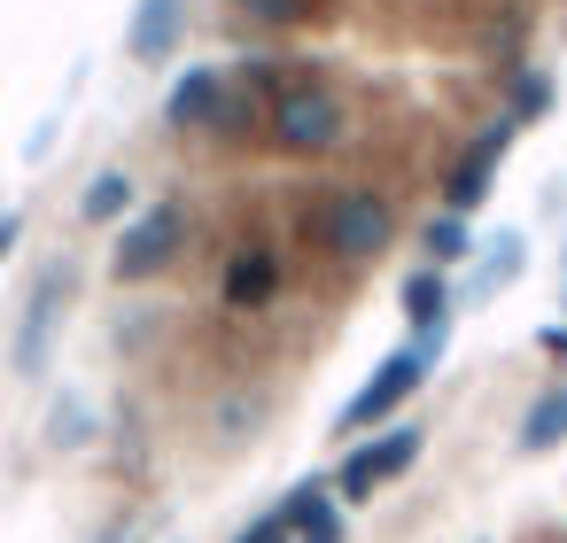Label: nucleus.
Masks as SVG:
<instances>
[{
	"instance_id": "obj_1",
	"label": "nucleus",
	"mask_w": 567,
	"mask_h": 543,
	"mask_svg": "<svg viewBox=\"0 0 567 543\" xmlns=\"http://www.w3.org/2000/svg\"><path fill=\"white\" fill-rule=\"evenodd\" d=\"M443 334H451V326H443ZM443 334H412V349L381 357V373H373V380H365V388H358V396L342 404L334 435H365V427H381V419H389V411H396V404H404V396H412V388L427 380V365L443 357Z\"/></svg>"
},
{
	"instance_id": "obj_20",
	"label": "nucleus",
	"mask_w": 567,
	"mask_h": 543,
	"mask_svg": "<svg viewBox=\"0 0 567 543\" xmlns=\"http://www.w3.org/2000/svg\"><path fill=\"white\" fill-rule=\"evenodd\" d=\"M544 349H551V357H567V326H544Z\"/></svg>"
},
{
	"instance_id": "obj_5",
	"label": "nucleus",
	"mask_w": 567,
	"mask_h": 543,
	"mask_svg": "<svg viewBox=\"0 0 567 543\" xmlns=\"http://www.w3.org/2000/svg\"><path fill=\"white\" fill-rule=\"evenodd\" d=\"M513 133H520V117H497L458 164H451V179H443V210L451 218H466V210H482V195H489V179H497V164H505V148H513Z\"/></svg>"
},
{
	"instance_id": "obj_10",
	"label": "nucleus",
	"mask_w": 567,
	"mask_h": 543,
	"mask_svg": "<svg viewBox=\"0 0 567 543\" xmlns=\"http://www.w3.org/2000/svg\"><path fill=\"white\" fill-rule=\"evenodd\" d=\"M280 520L296 528V543H342V512H334L327 481H303V489L280 504Z\"/></svg>"
},
{
	"instance_id": "obj_14",
	"label": "nucleus",
	"mask_w": 567,
	"mask_h": 543,
	"mask_svg": "<svg viewBox=\"0 0 567 543\" xmlns=\"http://www.w3.org/2000/svg\"><path fill=\"white\" fill-rule=\"evenodd\" d=\"M79 210H86V226H117V218H133V179H125V171H102V179L86 187Z\"/></svg>"
},
{
	"instance_id": "obj_8",
	"label": "nucleus",
	"mask_w": 567,
	"mask_h": 543,
	"mask_svg": "<svg viewBox=\"0 0 567 543\" xmlns=\"http://www.w3.org/2000/svg\"><path fill=\"white\" fill-rule=\"evenodd\" d=\"M179 17H187V0H141V17L125 32V55L133 63H164L179 48Z\"/></svg>"
},
{
	"instance_id": "obj_19",
	"label": "nucleus",
	"mask_w": 567,
	"mask_h": 543,
	"mask_svg": "<svg viewBox=\"0 0 567 543\" xmlns=\"http://www.w3.org/2000/svg\"><path fill=\"white\" fill-rule=\"evenodd\" d=\"M241 543H296V528H288V520H280V512H272V520H257V528H249V535H241Z\"/></svg>"
},
{
	"instance_id": "obj_16",
	"label": "nucleus",
	"mask_w": 567,
	"mask_h": 543,
	"mask_svg": "<svg viewBox=\"0 0 567 543\" xmlns=\"http://www.w3.org/2000/svg\"><path fill=\"white\" fill-rule=\"evenodd\" d=\"M466 257H474V233H466V218H451V210H443V218L427 226V264L443 272V264H466Z\"/></svg>"
},
{
	"instance_id": "obj_18",
	"label": "nucleus",
	"mask_w": 567,
	"mask_h": 543,
	"mask_svg": "<svg viewBox=\"0 0 567 543\" xmlns=\"http://www.w3.org/2000/svg\"><path fill=\"white\" fill-rule=\"evenodd\" d=\"M241 9H249L257 24H288V17L303 9V0H241Z\"/></svg>"
},
{
	"instance_id": "obj_17",
	"label": "nucleus",
	"mask_w": 567,
	"mask_h": 543,
	"mask_svg": "<svg viewBox=\"0 0 567 543\" xmlns=\"http://www.w3.org/2000/svg\"><path fill=\"white\" fill-rule=\"evenodd\" d=\"M544 109H551V79H520V86H513V117L528 125V117H544Z\"/></svg>"
},
{
	"instance_id": "obj_13",
	"label": "nucleus",
	"mask_w": 567,
	"mask_h": 543,
	"mask_svg": "<svg viewBox=\"0 0 567 543\" xmlns=\"http://www.w3.org/2000/svg\"><path fill=\"white\" fill-rule=\"evenodd\" d=\"M559 435H567V388H551V396L528 404V419H520V450L536 458V450H551Z\"/></svg>"
},
{
	"instance_id": "obj_2",
	"label": "nucleus",
	"mask_w": 567,
	"mask_h": 543,
	"mask_svg": "<svg viewBox=\"0 0 567 543\" xmlns=\"http://www.w3.org/2000/svg\"><path fill=\"white\" fill-rule=\"evenodd\" d=\"M179 241H187V210H179V202H156V210H141V218L117 233L110 272H117V280H156V272L179 257Z\"/></svg>"
},
{
	"instance_id": "obj_15",
	"label": "nucleus",
	"mask_w": 567,
	"mask_h": 543,
	"mask_svg": "<svg viewBox=\"0 0 567 543\" xmlns=\"http://www.w3.org/2000/svg\"><path fill=\"white\" fill-rule=\"evenodd\" d=\"M520 264H528V257H520V233H497V241H489V257H482V272H474V295L513 288V280H520Z\"/></svg>"
},
{
	"instance_id": "obj_7",
	"label": "nucleus",
	"mask_w": 567,
	"mask_h": 543,
	"mask_svg": "<svg viewBox=\"0 0 567 543\" xmlns=\"http://www.w3.org/2000/svg\"><path fill=\"white\" fill-rule=\"evenodd\" d=\"M218 117H226V86H218V71H203V63H195V71L164 94V125H179V133H187V125H218Z\"/></svg>"
},
{
	"instance_id": "obj_9",
	"label": "nucleus",
	"mask_w": 567,
	"mask_h": 543,
	"mask_svg": "<svg viewBox=\"0 0 567 543\" xmlns=\"http://www.w3.org/2000/svg\"><path fill=\"white\" fill-rule=\"evenodd\" d=\"M55 303H63V280H40L32 303H24V326H17V373L32 380L48 365V334H55Z\"/></svg>"
},
{
	"instance_id": "obj_11",
	"label": "nucleus",
	"mask_w": 567,
	"mask_h": 543,
	"mask_svg": "<svg viewBox=\"0 0 567 543\" xmlns=\"http://www.w3.org/2000/svg\"><path fill=\"white\" fill-rule=\"evenodd\" d=\"M272 288H280V257H272V249H249V257L226 264V303H234V311H265Z\"/></svg>"
},
{
	"instance_id": "obj_6",
	"label": "nucleus",
	"mask_w": 567,
	"mask_h": 543,
	"mask_svg": "<svg viewBox=\"0 0 567 543\" xmlns=\"http://www.w3.org/2000/svg\"><path fill=\"white\" fill-rule=\"evenodd\" d=\"M389 226H396L389 202L365 195V187H350V195H334V210H327V249L350 257V264H358V257H381V249H389Z\"/></svg>"
},
{
	"instance_id": "obj_12",
	"label": "nucleus",
	"mask_w": 567,
	"mask_h": 543,
	"mask_svg": "<svg viewBox=\"0 0 567 543\" xmlns=\"http://www.w3.org/2000/svg\"><path fill=\"white\" fill-rule=\"evenodd\" d=\"M404 319H412L420 334H443V326H451V288H443V272H435V264L404 280Z\"/></svg>"
},
{
	"instance_id": "obj_3",
	"label": "nucleus",
	"mask_w": 567,
	"mask_h": 543,
	"mask_svg": "<svg viewBox=\"0 0 567 543\" xmlns=\"http://www.w3.org/2000/svg\"><path fill=\"white\" fill-rule=\"evenodd\" d=\"M342 133H350V117H342V102H334L327 86H296V94H280V109H272V140H280L288 156H327Z\"/></svg>"
},
{
	"instance_id": "obj_4",
	"label": "nucleus",
	"mask_w": 567,
	"mask_h": 543,
	"mask_svg": "<svg viewBox=\"0 0 567 543\" xmlns=\"http://www.w3.org/2000/svg\"><path fill=\"white\" fill-rule=\"evenodd\" d=\"M420 442H427L420 427H389L381 442H358V450L342 458V473H334V497H342V504H358V497H373L381 481H396V473H404V466L420 458Z\"/></svg>"
}]
</instances>
